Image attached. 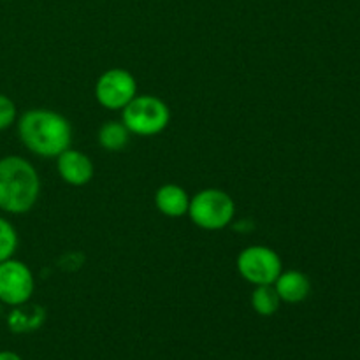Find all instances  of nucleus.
<instances>
[{"mask_svg":"<svg viewBox=\"0 0 360 360\" xmlns=\"http://www.w3.org/2000/svg\"><path fill=\"white\" fill-rule=\"evenodd\" d=\"M18 136L28 151L44 158L70 148L72 129L65 116L51 109H28L18 120Z\"/></svg>","mask_w":360,"mask_h":360,"instance_id":"obj_1","label":"nucleus"},{"mask_svg":"<svg viewBox=\"0 0 360 360\" xmlns=\"http://www.w3.org/2000/svg\"><path fill=\"white\" fill-rule=\"evenodd\" d=\"M41 193V179L34 165L23 157L0 160V210L11 214L28 213Z\"/></svg>","mask_w":360,"mask_h":360,"instance_id":"obj_2","label":"nucleus"},{"mask_svg":"<svg viewBox=\"0 0 360 360\" xmlns=\"http://www.w3.org/2000/svg\"><path fill=\"white\" fill-rule=\"evenodd\" d=\"M122 123L130 134L151 137L164 132L171 122L169 105L155 95H136L122 109Z\"/></svg>","mask_w":360,"mask_h":360,"instance_id":"obj_3","label":"nucleus"},{"mask_svg":"<svg viewBox=\"0 0 360 360\" xmlns=\"http://www.w3.org/2000/svg\"><path fill=\"white\" fill-rule=\"evenodd\" d=\"M190 220L204 231H221L236 217V202L227 192L218 188L200 190L190 199Z\"/></svg>","mask_w":360,"mask_h":360,"instance_id":"obj_4","label":"nucleus"},{"mask_svg":"<svg viewBox=\"0 0 360 360\" xmlns=\"http://www.w3.org/2000/svg\"><path fill=\"white\" fill-rule=\"evenodd\" d=\"M238 271L252 285H273L280 276L281 259L269 246L255 245L243 250L238 257Z\"/></svg>","mask_w":360,"mask_h":360,"instance_id":"obj_5","label":"nucleus"},{"mask_svg":"<svg viewBox=\"0 0 360 360\" xmlns=\"http://www.w3.org/2000/svg\"><path fill=\"white\" fill-rule=\"evenodd\" d=\"M35 281L27 264L20 260L0 262V302L6 306H20L32 299Z\"/></svg>","mask_w":360,"mask_h":360,"instance_id":"obj_6","label":"nucleus"},{"mask_svg":"<svg viewBox=\"0 0 360 360\" xmlns=\"http://www.w3.org/2000/svg\"><path fill=\"white\" fill-rule=\"evenodd\" d=\"M137 95V81L129 70L109 69L95 83V98L105 109H123Z\"/></svg>","mask_w":360,"mask_h":360,"instance_id":"obj_7","label":"nucleus"},{"mask_svg":"<svg viewBox=\"0 0 360 360\" xmlns=\"http://www.w3.org/2000/svg\"><path fill=\"white\" fill-rule=\"evenodd\" d=\"M56 169L60 178L72 186L88 185L95 174L94 162L90 160V157L72 148H67L56 157Z\"/></svg>","mask_w":360,"mask_h":360,"instance_id":"obj_8","label":"nucleus"},{"mask_svg":"<svg viewBox=\"0 0 360 360\" xmlns=\"http://www.w3.org/2000/svg\"><path fill=\"white\" fill-rule=\"evenodd\" d=\"M273 285L281 301L288 302V304L302 302L311 292L309 278L301 271H281L280 276L276 278Z\"/></svg>","mask_w":360,"mask_h":360,"instance_id":"obj_9","label":"nucleus"},{"mask_svg":"<svg viewBox=\"0 0 360 360\" xmlns=\"http://www.w3.org/2000/svg\"><path fill=\"white\" fill-rule=\"evenodd\" d=\"M155 204H157V210L162 214H165V217L179 218L188 213L190 197L185 188H181L179 185H174V183H169V185L160 186L157 190V193H155Z\"/></svg>","mask_w":360,"mask_h":360,"instance_id":"obj_10","label":"nucleus"},{"mask_svg":"<svg viewBox=\"0 0 360 360\" xmlns=\"http://www.w3.org/2000/svg\"><path fill=\"white\" fill-rule=\"evenodd\" d=\"M44 320L46 309L42 306L25 302V304L14 306L11 309V313L7 315V327L14 334H27L37 330L44 323Z\"/></svg>","mask_w":360,"mask_h":360,"instance_id":"obj_11","label":"nucleus"},{"mask_svg":"<svg viewBox=\"0 0 360 360\" xmlns=\"http://www.w3.org/2000/svg\"><path fill=\"white\" fill-rule=\"evenodd\" d=\"M130 141V132L122 122H105L98 130V144L105 151H122L125 150Z\"/></svg>","mask_w":360,"mask_h":360,"instance_id":"obj_12","label":"nucleus"},{"mask_svg":"<svg viewBox=\"0 0 360 360\" xmlns=\"http://www.w3.org/2000/svg\"><path fill=\"white\" fill-rule=\"evenodd\" d=\"M281 299L274 285H257L252 294V308L260 316H273L280 309Z\"/></svg>","mask_w":360,"mask_h":360,"instance_id":"obj_13","label":"nucleus"},{"mask_svg":"<svg viewBox=\"0 0 360 360\" xmlns=\"http://www.w3.org/2000/svg\"><path fill=\"white\" fill-rule=\"evenodd\" d=\"M18 248V232L16 229L0 217V262L13 259L14 252Z\"/></svg>","mask_w":360,"mask_h":360,"instance_id":"obj_14","label":"nucleus"},{"mask_svg":"<svg viewBox=\"0 0 360 360\" xmlns=\"http://www.w3.org/2000/svg\"><path fill=\"white\" fill-rule=\"evenodd\" d=\"M16 104H14L7 95L0 94V132L9 129V127L16 122Z\"/></svg>","mask_w":360,"mask_h":360,"instance_id":"obj_15","label":"nucleus"},{"mask_svg":"<svg viewBox=\"0 0 360 360\" xmlns=\"http://www.w3.org/2000/svg\"><path fill=\"white\" fill-rule=\"evenodd\" d=\"M0 360H23L16 352H11V350H2L0 352Z\"/></svg>","mask_w":360,"mask_h":360,"instance_id":"obj_16","label":"nucleus"},{"mask_svg":"<svg viewBox=\"0 0 360 360\" xmlns=\"http://www.w3.org/2000/svg\"><path fill=\"white\" fill-rule=\"evenodd\" d=\"M0 313H2V302H0Z\"/></svg>","mask_w":360,"mask_h":360,"instance_id":"obj_17","label":"nucleus"}]
</instances>
